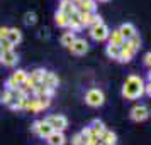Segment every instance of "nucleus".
<instances>
[{"label":"nucleus","instance_id":"a19ab883","mask_svg":"<svg viewBox=\"0 0 151 145\" xmlns=\"http://www.w3.org/2000/svg\"><path fill=\"white\" fill-rule=\"evenodd\" d=\"M2 54H4V52H2V49H0V61H2Z\"/></svg>","mask_w":151,"mask_h":145},{"label":"nucleus","instance_id":"9d476101","mask_svg":"<svg viewBox=\"0 0 151 145\" xmlns=\"http://www.w3.org/2000/svg\"><path fill=\"white\" fill-rule=\"evenodd\" d=\"M17 61H19L17 52L15 51H7V52L2 54V61L0 62H4V66H7V68H14L15 64H17Z\"/></svg>","mask_w":151,"mask_h":145},{"label":"nucleus","instance_id":"ea45409f","mask_svg":"<svg viewBox=\"0 0 151 145\" xmlns=\"http://www.w3.org/2000/svg\"><path fill=\"white\" fill-rule=\"evenodd\" d=\"M95 2H102V4H105V2H110V0H95Z\"/></svg>","mask_w":151,"mask_h":145},{"label":"nucleus","instance_id":"4c0bfd02","mask_svg":"<svg viewBox=\"0 0 151 145\" xmlns=\"http://www.w3.org/2000/svg\"><path fill=\"white\" fill-rule=\"evenodd\" d=\"M71 2H73V4H75V5H78V4H80V2H82V0H71Z\"/></svg>","mask_w":151,"mask_h":145},{"label":"nucleus","instance_id":"1a4fd4ad","mask_svg":"<svg viewBox=\"0 0 151 145\" xmlns=\"http://www.w3.org/2000/svg\"><path fill=\"white\" fill-rule=\"evenodd\" d=\"M39 84H44V86H48V88L56 90L58 84H60V78H58V74H55V73L46 71V73H44V78H42V81Z\"/></svg>","mask_w":151,"mask_h":145},{"label":"nucleus","instance_id":"4468645a","mask_svg":"<svg viewBox=\"0 0 151 145\" xmlns=\"http://www.w3.org/2000/svg\"><path fill=\"white\" fill-rule=\"evenodd\" d=\"M48 145H65L66 144V137H65V133L63 132H53L48 138Z\"/></svg>","mask_w":151,"mask_h":145},{"label":"nucleus","instance_id":"f704fd0d","mask_svg":"<svg viewBox=\"0 0 151 145\" xmlns=\"http://www.w3.org/2000/svg\"><path fill=\"white\" fill-rule=\"evenodd\" d=\"M143 62H144V66H146V68H150V69H151V51H150V52H146V54H144Z\"/></svg>","mask_w":151,"mask_h":145},{"label":"nucleus","instance_id":"c9c22d12","mask_svg":"<svg viewBox=\"0 0 151 145\" xmlns=\"http://www.w3.org/2000/svg\"><path fill=\"white\" fill-rule=\"evenodd\" d=\"M97 24H104V19L99 14H93V22H92V25H97Z\"/></svg>","mask_w":151,"mask_h":145},{"label":"nucleus","instance_id":"7ed1b4c3","mask_svg":"<svg viewBox=\"0 0 151 145\" xmlns=\"http://www.w3.org/2000/svg\"><path fill=\"white\" fill-rule=\"evenodd\" d=\"M27 76H29V73L27 71H24V69H17V71H14V73L10 74V78L5 81V90H15V88H21L22 84H24V81L27 79Z\"/></svg>","mask_w":151,"mask_h":145},{"label":"nucleus","instance_id":"aec40b11","mask_svg":"<svg viewBox=\"0 0 151 145\" xmlns=\"http://www.w3.org/2000/svg\"><path fill=\"white\" fill-rule=\"evenodd\" d=\"M134 54H136V52H132L131 49L121 47V51H119V56H117L116 61L122 62V64H126V62H131V61H132V57H134Z\"/></svg>","mask_w":151,"mask_h":145},{"label":"nucleus","instance_id":"c756f323","mask_svg":"<svg viewBox=\"0 0 151 145\" xmlns=\"http://www.w3.org/2000/svg\"><path fill=\"white\" fill-rule=\"evenodd\" d=\"M127 41L131 42V46H132V47L136 49H139L141 47V37H139V34H136V35H132V37H131V39H127Z\"/></svg>","mask_w":151,"mask_h":145},{"label":"nucleus","instance_id":"2eb2a0df","mask_svg":"<svg viewBox=\"0 0 151 145\" xmlns=\"http://www.w3.org/2000/svg\"><path fill=\"white\" fill-rule=\"evenodd\" d=\"M119 30H121V34L124 35V39H126V41H127V39H131L132 35L137 34V30H136V27H134V24H131V22H124L122 25L119 27Z\"/></svg>","mask_w":151,"mask_h":145},{"label":"nucleus","instance_id":"412c9836","mask_svg":"<svg viewBox=\"0 0 151 145\" xmlns=\"http://www.w3.org/2000/svg\"><path fill=\"white\" fill-rule=\"evenodd\" d=\"M100 142L104 145H117V135L112 130H105L104 135L100 137Z\"/></svg>","mask_w":151,"mask_h":145},{"label":"nucleus","instance_id":"a211bd4d","mask_svg":"<svg viewBox=\"0 0 151 145\" xmlns=\"http://www.w3.org/2000/svg\"><path fill=\"white\" fill-rule=\"evenodd\" d=\"M68 29L71 30V32H80V30L83 29L82 22H80V14H78V12H75L73 15H70Z\"/></svg>","mask_w":151,"mask_h":145},{"label":"nucleus","instance_id":"58836bf2","mask_svg":"<svg viewBox=\"0 0 151 145\" xmlns=\"http://www.w3.org/2000/svg\"><path fill=\"white\" fill-rule=\"evenodd\" d=\"M148 81H151V69H150V73H148Z\"/></svg>","mask_w":151,"mask_h":145},{"label":"nucleus","instance_id":"423d86ee","mask_svg":"<svg viewBox=\"0 0 151 145\" xmlns=\"http://www.w3.org/2000/svg\"><path fill=\"white\" fill-rule=\"evenodd\" d=\"M129 118L136 123H141V122H146L150 118V108L146 105H134L129 111Z\"/></svg>","mask_w":151,"mask_h":145},{"label":"nucleus","instance_id":"7c9ffc66","mask_svg":"<svg viewBox=\"0 0 151 145\" xmlns=\"http://www.w3.org/2000/svg\"><path fill=\"white\" fill-rule=\"evenodd\" d=\"M0 49H2V52H7V51H14V46L5 39V41L0 42Z\"/></svg>","mask_w":151,"mask_h":145},{"label":"nucleus","instance_id":"0eeeda50","mask_svg":"<svg viewBox=\"0 0 151 145\" xmlns=\"http://www.w3.org/2000/svg\"><path fill=\"white\" fill-rule=\"evenodd\" d=\"M44 120H46V122L53 127V130H56V132H65L68 128V118L65 117V115H49V117L44 118Z\"/></svg>","mask_w":151,"mask_h":145},{"label":"nucleus","instance_id":"ddd939ff","mask_svg":"<svg viewBox=\"0 0 151 145\" xmlns=\"http://www.w3.org/2000/svg\"><path fill=\"white\" fill-rule=\"evenodd\" d=\"M76 10H78V12H92V14H95L97 2L95 0H82V2L76 5Z\"/></svg>","mask_w":151,"mask_h":145},{"label":"nucleus","instance_id":"f3484780","mask_svg":"<svg viewBox=\"0 0 151 145\" xmlns=\"http://www.w3.org/2000/svg\"><path fill=\"white\" fill-rule=\"evenodd\" d=\"M7 41L10 42L12 46H17V44H21V41H22V32H21V29H17V27L9 29Z\"/></svg>","mask_w":151,"mask_h":145},{"label":"nucleus","instance_id":"bb28decb","mask_svg":"<svg viewBox=\"0 0 151 145\" xmlns=\"http://www.w3.org/2000/svg\"><path fill=\"white\" fill-rule=\"evenodd\" d=\"M119 51H121V47L112 46V44H107V47H105V54H107V57H109V59H117Z\"/></svg>","mask_w":151,"mask_h":145},{"label":"nucleus","instance_id":"dca6fc26","mask_svg":"<svg viewBox=\"0 0 151 145\" xmlns=\"http://www.w3.org/2000/svg\"><path fill=\"white\" fill-rule=\"evenodd\" d=\"M90 128H92V132H93V135H95L99 140H100V137L104 135V132L107 130L105 128V123H104L102 120H99V118H95L92 123H90Z\"/></svg>","mask_w":151,"mask_h":145},{"label":"nucleus","instance_id":"a878e982","mask_svg":"<svg viewBox=\"0 0 151 145\" xmlns=\"http://www.w3.org/2000/svg\"><path fill=\"white\" fill-rule=\"evenodd\" d=\"M78 14H80V22L83 27H90L93 22V14L92 12H78Z\"/></svg>","mask_w":151,"mask_h":145},{"label":"nucleus","instance_id":"6ab92c4d","mask_svg":"<svg viewBox=\"0 0 151 145\" xmlns=\"http://www.w3.org/2000/svg\"><path fill=\"white\" fill-rule=\"evenodd\" d=\"M124 41H126V39H124V35L121 34V30H119V29H114V30L109 34V44H112V46L121 47V46L124 44Z\"/></svg>","mask_w":151,"mask_h":145},{"label":"nucleus","instance_id":"473e14b6","mask_svg":"<svg viewBox=\"0 0 151 145\" xmlns=\"http://www.w3.org/2000/svg\"><path fill=\"white\" fill-rule=\"evenodd\" d=\"M80 135H82L83 140H85V138L92 137V135H93V132H92V128H90V127H85V128H83V130L80 132Z\"/></svg>","mask_w":151,"mask_h":145},{"label":"nucleus","instance_id":"e433bc0d","mask_svg":"<svg viewBox=\"0 0 151 145\" xmlns=\"http://www.w3.org/2000/svg\"><path fill=\"white\" fill-rule=\"evenodd\" d=\"M144 95H148V96H151V81H148V83H144Z\"/></svg>","mask_w":151,"mask_h":145},{"label":"nucleus","instance_id":"72a5a7b5","mask_svg":"<svg viewBox=\"0 0 151 145\" xmlns=\"http://www.w3.org/2000/svg\"><path fill=\"white\" fill-rule=\"evenodd\" d=\"M9 29H10V27H4V25H0V42H2V41H5V39H7Z\"/></svg>","mask_w":151,"mask_h":145},{"label":"nucleus","instance_id":"5701e85b","mask_svg":"<svg viewBox=\"0 0 151 145\" xmlns=\"http://www.w3.org/2000/svg\"><path fill=\"white\" fill-rule=\"evenodd\" d=\"M26 111H29V113H39V111H41L39 100H37L36 96L29 98V103H27V106H26Z\"/></svg>","mask_w":151,"mask_h":145},{"label":"nucleus","instance_id":"c85d7f7f","mask_svg":"<svg viewBox=\"0 0 151 145\" xmlns=\"http://www.w3.org/2000/svg\"><path fill=\"white\" fill-rule=\"evenodd\" d=\"M24 22L27 24V25H34L36 22H37V15L34 12H27V14L24 15Z\"/></svg>","mask_w":151,"mask_h":145},{"label":"nucleus","instance_id":"cd10ccee","mask_svg":"<svg viewBox=\"0 0 151 145\" xmlns=\"http://www.w3.org/2000/svg\"><path fill=\"white\" fill-rule=\"evenodd\" d=\"M44 73H46V69H42V68H37V69H34L29 76L32 78L34 81H37V83H41L42 81V78H44Z\"/></svg>","mask_w":151,"mask_h":145},{"label":"nucleus","instance_id":"6e6552de","mask_svg":"<svg viewBox=\"0 0 151 145\" xmlns=\"http://www.w3.org/2000/svg\"><path fill=\"white\" fill-rule=\"evenodd\" d=\"M70 51H71V54L75 56H83L88 52V42L85 41L83 37H76L75 41H73V44L70 46Z\"/></svg>","mask_w":151,"mask_h":145},{"label":"nucleus","instance_id":"39448f33","mask_svg":"<svg viewBox=\"0 0 151 145\" xmlns=\"http://www.w3.org/2000/svg\"><path fill=\"white\" fill-rule=\"evenodd\" d=\"M31 132L36 133L39 138H44V140H46L55 130H53V127H51L46 120H36L34 123L31 125Z\"/></svg>","mask_w":151,"mask_h":145},{"label":"nucleus","instance_id":"9b49d317","mask_svg":"<svg viewBox=\"0 0 151 145\" xmlns=\"http://www.w3.org/2000/svg\"><path fill=\"white\" fill-rule=\"evenodd\" d=\"M53 95H55V90L44 86V84H37L36 90L32 91V96L36 98H53Z\"/></svg>","mask_w":151,"mask_h":145},{"label":"nucleus","instance_id":"4be33fe9","mask_svg":"<svg viewBox=\"0 0 151 145\" xmlns=\"http://www.w3.org/2000/svg\"><path fill=\"white\" fill-rule=\"evenodd\" d=\"M68 22H70V15L66 14H63V12H60V10H56V14H55V24L58 25V27H68Z\"/></svg>","mask_w":151,"mask_h":145},{"label":"nucleus","instance_id":"20e7f679","mask_svg":"<svg viewBox=\"0 0 151 145\" xmlns=\"http://www.w3.org/2000/svg\"><path fill=\"white\" fill-rule=\"evenodd\" d=\"M110 29L105 24H97V25H90L88 27V35L90 39H93L95 42H104L109 39Z\"/></svg>","mask_w":151,"mask_h":145},{"label":"nucleus","instance_id":"b1692460","mask_svg":"<svg viewBox=\"0 0 151 145\" xmlns=\"http://www.w3.org/2000/svg\"><path fill=\"white\" fill-rule=\"evenodd\" d=\"M76 39L75 32H71V30H68V32H65V34L61 35V39H60V42H61V46H65V47H70L71 44H73V41Z\"/></svg>","mask_w":151,"mask_h":145},{"label":"nucleus","instance_id":"f8f14e48","mask_svg":"<svg viewBox=\"0 0 151 145\" xmlns=\"http://www.w3.org/2000/svg\"><path fill=\"white\" fill-rule=\"evenodd\" d=\"M58 10L63 12V14H66V15H73L75 12H78V10H76V5L71 2V0H60Z\"/></svg>","mask_w":151,"mask_h":145},{"label":"nucleus","instance_id":"393cba45","mask_svg":"<svg viewBox=\"0 0 151 145\" xmlns=\"http://www.w3.org/2000/svg\"><path fill=\"white\" fill-rule=\"evenodd\" d=\"M12 101H15L12 90H4V91H2V95H0V103H2V105H7V106H9Z\"/></svg>","mask_w":151,"mask_h":145},{"label":"nucleus","instance_id":"f257e3e1","mask_svg":"<svg viewBox=\"0 0 151 145\" xmlns=\"http://www.w3.org/2000/svg\"><path fill=\"white\" fill-rule=\"evenodd\" d=\"M122 96L126 100H139L144 95V81L141 76L137 74H131L126 78L122 84Z\"/></svg>","mask_w":151,"mask_h":145},{"label":"nucleus","instance_id":"f03ea898","mask_svg":"<svg viewBox=\"0 0 151 145\" xmlns=\"http://www.w3.org/2000/svg\"><path fill=\"white\" fill-rule=\"evenodd\" d=\"M104 101H105V95H104L102 90L99 88H90L87 93H85V103L92 106V108H99L102 106Z\"/></svg>","mask_w":151,"mask_h":145},{"label":"nucleus","instance_id":"2f4dec72","mask_svg":"<svg viewBox=\"0 0 151 145\" xmlns=\"http://www.w3.org/2000/svg\"><path fill=\"white\" fill-rule=\"evenodd\" d=\"M71 145H83V137L80 133H75L71 137Z\"/></svg>","mask_w":151,"mask_h":145}]
</instances>
